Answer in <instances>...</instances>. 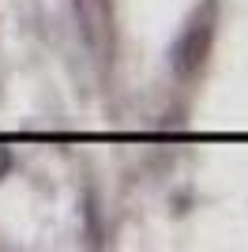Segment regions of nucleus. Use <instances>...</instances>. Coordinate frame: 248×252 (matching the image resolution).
I'll use <instances>...</instances> for the list:
<instances>
[{"label":"nucleus","instance_id":"obj_1","mask_svg":"<svg viewBox=\"0 0 248 252\" xmlns=\"http://www.w3.org/2000/svg\"><path fill=\"white\" fill-rule=\"evenodd\" d=\"M75 11L83 15V34H87V42L98 49V45H102L105 19H109V0H75Z\"/></svg>","mask_w":248,"mask_h":252}]
</instances>
